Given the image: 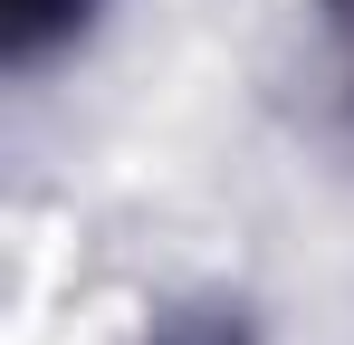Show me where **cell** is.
<instances>
[{
	"mask_svg": "<svg viewBox=\"0 0 354 345\" xmlns=\"http://www.w3.org/2000/svg\"><path fill=\"white\" fill-rule=\"evenodd\" d=\"M10 10H19V29H48V19H58V10H77V0H10Z\"/></svg>",
	"mask_w": 354,
	"mask_h": 345,
	"instance_id": "6da1fadb",
	"label": "cell"
}]
</instances>
